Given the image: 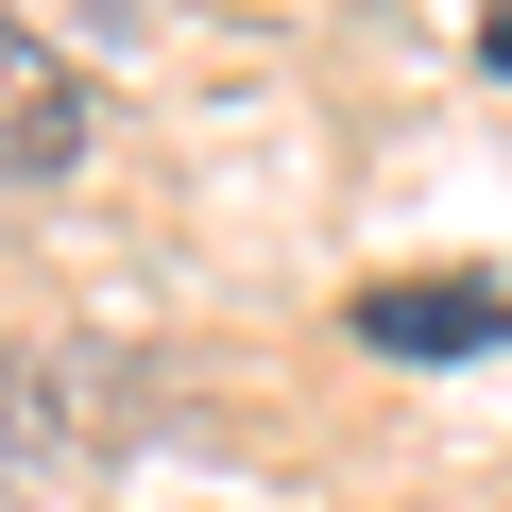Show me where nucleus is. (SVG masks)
Wrapping results in <instances>:
<instances>
[{
    "mask_svg": "<svg viewBox=\"0 0 512 512\" xmlns=\"http://www.w3.org/2000/svg\"><path fill=\"white\" fill-rule=\"evenodd\" d=\"M86 137H103L86 69H69L35 18H0V188H52V171H86Z\"/></svg>",
    "mask_w": 512,
    "mask_h": 512,
    "instance_id": "1",
    "label": "nucleus"
},
{
    "mask_svg": "<svg viewBox=\"0 0 512 512\" xmlns=\"http://www.w3.org/2000/svg\"><path fill=\"white\" fill-rule=\"evenodd\" d=\"M359 342H376V359H495V342H512V291H478V274H393V291H359Z\"/></svg>",
    "mask_w": 512,
    "mask_h": 512,
    "instance_id": "2",
    "label": "nucleus"
},
{
    "mask_svg": "<svg viewBox=\"0 0 512 512\" xmlns=\"http://www.w3.org/2000/svg\"><path fill=\"white\" fill-rule=\"evenodd\" d=\"M69 461V393H52V342H0V478H52Z\"/></svg>",
    "mask_w": 512,
    "mask_h": 512,
    "instance_id": "3",
    "label": "nucleus"
},
{
    "mask_svg": "<svg viewBox=\"0 0 512 512\" xmlns=\"http://www.w3.org/2000/svg\"><path fill=\"white\" fill-rule=\"evenodd\" d=\"M478 69H495V86H512V18H478Z\"/></svg>",
    "mask_w": 512,
    "mask_h": 512,
    "instance_id": "4",
    "label": "nucleus"
}]
</instances>
